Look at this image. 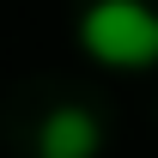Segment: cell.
Here are the masks:
<instances>
[{"label": "cell", "mask_w": 158, "mask_h": 158, "mask_svg": "<svg viewBox=\"0 0 158 158\" xmlns=\"http://www.w3.org/2000/svg\"><path fill=\"white\" fill-rule=\"evenodd\" d=\"M79 49L103 67H158V12L146 0H91L79 19Z\"/></svg>", "instance_id": "obj_1"}, {"label": "cell", "mask_w": 158, "mask_h": 158, "mask_svg": "<svg viewBox=\"0 0 158 158\" xmlns=\"http://www.w3.org/2000/svg\"><path fill=\"white\" fill-rule=\"evenodd\" d=\"M98 146H103V122L85 103H61L37 128V158H98Z\"/></svg>", "instance_id": "obj_2"}]
</instances>
